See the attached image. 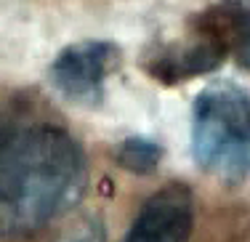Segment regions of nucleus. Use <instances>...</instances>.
Returning <instances> with one entry per match:
<instances>
[{
  "label": "nucleus",
  "mask_w": 250,
  "mask_h": 242,
  "mask_svg": "<svg viewBox=\"0 0 250 242\" xmlns=\"http://www.w3.org/2000/svg\"><path fill=\"white\" fill-rule=\"evenodd\" d=\"M88 162L64 125L0 109V237L27 240L67 213L85 192Z\"/></svg>",
  "instance_id": "f257e3e1"
},
{
  "label": "nucleus",
  "mask_w": 250,
  "mask_h": 242,
  "mask_svg": "<svg viewBox=\"0 0 250 242\" xmlns=\"http://www.w3.org/2000/svg\"><path fill=\"white\" fill-rule=\"evenodd\" d=\"M192 157L202 173L240 184L250 176V88L213 82L192 104Z\"/></svg>",
  "instance_id": "f03ea898"
},
{
  "label": "nucleus",
  "mask_w": 250,
  "mask_h": 242,
  "mask_svg": "<svg viewBox=\"0 0 250 242\" xmlns=\"http://www.w3.org/2000/svg\"><path fill=\"white\" fill-rule=\"evenodd\" d=\"M120 61L123 51L112 40H77L53 56L48 78L64 99L80 107H96Z\"/></svg>",
  "instance_id": "7ed1b4c3"
},
{
  "label": "nucleus",
  "mask_w": 250,
  "mask_h": 242,
  "mask_svg": "<svg viewBox=\"0 0 250 242\" xmlns=\"http://www.w3.org/2000/svg\"><path fill=\"white\" fill-rule=\"evenodd\" d=\"M226 59H229V51L224 40L200 19H194V27L184 38L152 45L141 59V67L149 78L160 80L163 85H176V82L213 72Z\"/></svg>",
  "instance_id": "20e7f679"
},
{
  "label": "nucleus",
  "mask_w": 250,
  "mask_h": 242,
  "mask_svg": "<svg viewBox=\"0 0 250 242\" xmlns=\"http://www.w3.org/2000/svg\"><path fill=\"white\" fill-rule=\"evenodd\" d=\"M194 229V192L170 181L144 200L123 242H189Z\"/></svg>",
  "instance_id": "39448f33"
},
{
  "label": "nucleus",
  "mask_w": 250,
  "mask_h": 242,
  "mask_svg": "<svg viewBox=\"0 0 250 242\" xmlns=\"http://www.w3.org/2000/svg\"><path fill=\"white\" fill-rule=\"evenodd\" d=\"M194 19H200L224 40L229 56H234L240 67L250 69V3L210 5Z\"/></svg>",
  "instance_id": "423d86ee"
},
{
  "label": "nucleus",
  "mask_w": 250,
  "mask_h": 242,
  "mask_svg": "<svg viewBox=\"0 0 250 242\" xmlns=\"http://www.w3.org/2000/svg\"><path fill=\"white\" fill-rule=\"evenodd\" d=\"M163 157H165L163 144H157L149 136H130V139H123L115 146V162L123 170L136 176L154 173L163 162Z\"/></svg>",
  "instance_id": "0eeeda50"
},
{
  "label": "nucleus",
  "mask_w": 250,
  "mask_h": 242,
  "mask_svg": "<svg viewBox=\"0 0 250 242\" xmlns=\"http://www.w3.org/2000/svg\"><path fill=\"white\" fill-rule=\"evenodd\" d=\"M59 242H106V226L99 216H88L75 223Z\"/></svg>",
  "instance_id": "6e6552de"
}]
</instances>
